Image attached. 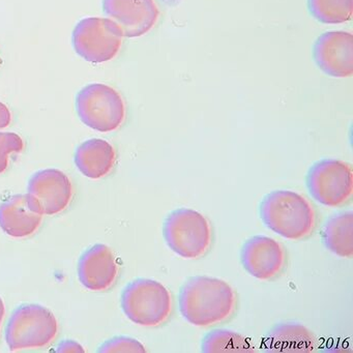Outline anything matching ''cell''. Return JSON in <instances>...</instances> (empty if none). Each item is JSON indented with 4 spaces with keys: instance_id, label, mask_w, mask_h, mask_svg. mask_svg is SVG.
<instances>
[{
    "instance_id": "8fae6325",
    "label": "cell",
    "mask_w": 353,
    "mask_h": 353,
    "mask_svg": "<svg viewBox=\"0 0 353 353\" xmlns=\"http://www.w3.org/2000/svg\"><path fill=\"white\" fill-rule=\"evenodd\" d=\"M241 261L248 274L261 281H270L282 274L287 264L284 247L276 239L255 235L243 243Z\"/></svg>"
},
{
    "instance_id": "e0dca14e",
    "label": "cell",
    "mask_w": 353,
    "mask_h": 353,
    "mask_svg": "<svg viewBox=\"0 0 353 353\" xmlns=\"http://www.w3.org/2000/svg\"><path fill=\"white\" fill-rule=\"evenodd\" d=\"M324 247L342 258L353 256V214L340 212L330 216L322 230Z\"/></svg>"
},
{
    "instance_id": "603a6c76",
    "label": "cell",
    "mask_w": 353,
    "mask_h": 353,
    "mask_svg": "<svg viewBox=\"0 0 353 353\" xmlns=\"http://www.w3.org/2000/svg\"><path fill=\"white\" fill-rule=\"evenodd\" d=\"M12 121V114L7 105L0 102V130L9 127Z\"/></svg>"
},
{
    "instance_id": "ffe728a7",
    "label": "cell",
    "mask_w": 353,
    "mask_h": 353,
    "mask_svg": "<svg viewBox=\"0 0 353 353\" xmlns=\"http://www.w3.org/2000/svg\"><path fill=\"white\" fill-rule=\"evenodd\" d=\"M23 148V140L18 134L12 132L0 133V174L5 172L9 166L10 154H19Z\"/></svg>"
},
{
    "instance_id": "52a82bcc",
    "label": "cell",
    "mask_w": 353,
    "mask_h": 353,
    "mask_svg": "<svg viewBox=\"0 0 353 353\" xmlns=\"http://www.w3.org/2000/svg\"><path fill=\"white\" fill-rule=\"evenodd\" d=\"M305 185L312 198L322 205L340 208L352 198V166L336 159L318 161L307 171Z\"/></svg>"
},
{
    "instance_id": "2e32d148",
    "label": "cell",
    "mask_w": 353,
    "mask_h": 353,
    "mask_svg": "<svg viewBox=\"0 0 353 353\" xmlns=\"http://www.w3.org/2000/svg\"><path fill=\"white\" fill-rule=\"evenodd\" d=\"M316 338L311 330L299 323H280L272 328L266 338L270 352H312Z\"/></svg>"
},
{
    "instance_id": "7a4b0ae2",
    "label": "cell",
    "mask_w": 353,
    "mask_h": 353,
    "mask_svg": "<svg viewBox=\"0 0 353 353\" xmlns=\"http://www.w3.org/2000/svg\"><path fill=\"white\" fill-rule=\"evenodd\" d=\"M259 214L270 230L290 241L307 239L317 225L313 204L305 196L287 190H276L264 196Z\"/></svg>"
},
{
    "instance_id": "4fadbf2b",
    "label": "cell",
    "mask_w": 353,
    "mask_h": 353,
    "mask_svg": "<svg viewBox=\"0 0 353 353\" xmlns=\"http://www.w3.org/2000/svg\"><path fill=\"white\" fill-rule=\"evenodd\" d=\"M119 274V264L108 245L97 243L86 250L78 262L80 283L90 291H105L112 287Z\"/></svg>"
},
{
    "instance_id": "5b68a950",
    "label": "cell",
    "mask_w": 353,
    "mask_h": 353,
    "mask_svg": "<svg viewBox=\"0 0 353 353\" xmlns=\"http://www.w3.org/2000/svg\"><path fill=\"white\" fill-rule=\"evenodd\" d=\"M59 332L54 314L36 303L22 305L12 314L6 328V341L11 351L30 350L48 346Z\"/></svg>"
},
{
    "instance_id": "cb8c5ba5",
    "label": "cell",
    "mask_w": 353,
    "mask_h": 353,
    "mask_svg": "<svg viewBox=\"0 0 353 353\" xmlns=\"http://www.w3.org/2000/svg\"><path fill=\"white\" fill-rule=\"evenodd\" d=\"M6 315V307L5 303H3V299L0 297V328H1V324H3V318Z\"/></svg>"
},
{
    "instance_id": "7402d4cb",
    "label": "cell",
    "mask_w": 353,
    "mask_h": 353,
    "mask_svg": "<svg viewBox=\"0 0 353 353\" xmlns=\"http://www.w3.org/2000/svg\"><path fill=\"white\" fill-rule=\"evenodd\" d=\"M57 352H85V350L79 343L73 340H65L59 343Z\"/></svg>"
},
{
    "instance_id": "ac0fdd59",
    "label": "cell",
    "mask_w": 353,
    "mask_h": 353,
    "mask_svg": "<svg viewBox=\"0 0 353 353\" xmlns=\"http://www.w3.org/2000/svg\"><path fill=\"white\" fill-rule=\"evenodd\" d=\"M201 350L205 353H250L255 349L243 334L233 330H214L203 336Z\"/></svg>"
},
{
    "instance_id": "6da1fadb",
    "label": "cell",
    "mask_w": 353,
    "mask_h": 353,
    "mask_svg": "<svg viewBox=\"0 0 353 353\" xmlns=\"http://www.w3.org/2000/svg\"><path fill=\"white\" fill-rule=\"evenodd\" d=\"M179 305L181 315L189 323L210 327L232 317L237 307V295L221 279L192 276L181 287Z\"/></svg>"
},
{
    "instance_id": "5bb4252c",
    "label": "cell",
    "mask_w": 353,
    "mask_h": 353,
    "mask_svg": "<svg viewBox=\"0 0 353 353\" xmlns=\"http://www.w3.org/2000/svg\"><path fill=\"white\" fill-rule=\"evenodd\" d=\"M43 214L28 194L12 196L0 204V228L15 239H24L34 234Z\"/></svg>"
},
{
    "instance_id": "d6986e66",
    "label": "cell",
    "mask_w": 353,
    "mask_h": 353,
    "mask_svg": "<svg viewBox=\"0 0 353 353\" xmlns=\"http://www.w3.org/2000/svg\"><path fill=\"white\" fill-rule=\"evenodd\" d=\"M307 6L320 23L343 24L352 19L353 0H307Z\"/></svg>"
},
{
    "instance_id": "3957f363",
    "label": "cell",
    "mask_w": 353,
    "mask_h": 353,
    "mask_svg": "<svg viewBox=\"0 0 353 353\" xmlns=\"http://www.w3.org/2000/svg\"><path fill=\"white\" fill-rule=\"evenodd\" d=\"M121 309L133 323L156 327L166 323L172 314V296L158 281L137 279L121 293Z\"/></svg>"
},
{
    "instance_id": "ba28073f",
    "label": "cell",
    "mask_w": 353,
    "mask_h": 353,
    "mask_svg": "<svg viewBox=\"0 0 353 353\" xmlns=\"http://www.w3.org/2000/svg\"><path fill=\"white\" fill-rule=\"evenodd\" d=\"M123 41L121 28L108 18H84L78 22L72 34L75 52L92 63L112 61L119 54Z\"/></svg>"
},
{
    "instance_id": "277c9868",
    "label": "cell",
    "mask_w": 353,
    "mask_h": 353,
    "mask_svg": "<svg viewBox=\"0 0 353 353\" xmlns=\"http://www.w3.org/2000/svg\"><path fill=\"white\" fill-rule=\"evenodd\" d=\"M163 236L169 249L185 259L203 257L212 245L210 221L191 208L170 212L163 225Z\"/></svg>"
},
{
    "instance_id": "44dd1931",
    "label": "cell",
    "mask_w": 353,
    "mask_h": 353,
    "mask_svg": "<svg viewBox=\"0 0 353 353\" xmlns=\"http://www.w3.org/2000/svg\"><path fill=\"white\" fill-rule=\"evenodd\" d=\"M98 352L101 353H117L132 352L145 353L146 349L142 343L136 339L130 336H115L101 345Z\"/></svg>"
},
{
    "instance_id": "9a60e30c",
    "label": "cell",
    "mask_w": 353,
    "mask_h": 353,
    "mask_svg": "<svg viewBox=\"0 0 353 353\" xmlns=\"http://www.w3.org/2000/svg\"><path fill=\"white\" fill-rule=\"evenodd\" d=\"M74 162L84 176L100 179L112 170L117 162V152L106 140H86L76 150Z\"/></svg>"
},
{
    "instance_id": "30bf717a",
    "label": "cell",
    "mask_w": 353,
    "mask_h": 353,
    "mask_svg": "<svg viewBox=\"0 0 353 353\" xmlns=\"http://www.w3.org/2000/svg\"><path fill=\"white\" fill-rule=\"evenodd\" d=\"M28 194L43 216H54L63 212L73 197V187L69 177L59 169L37 171L28 185Z\"/></svg>"
},
{
    "instance_id": "9c48e42d",
    "label": "cell",
    "mask_w": 353,
    "mask_h": 353,
    "mask_svg": "<svg viewBox=\"0 0 353 353\" xmlns=\"http://www.w3.org/2000/svg\"><path fill=\"white\" fill-rule=\"evenodd\" d=\"M103 12L123 32V38L148 34L160 19L157 0H103Z\"/></svg>"
},
{
    "instance_id": "7c38bea8",
    "label": "cell",
    "mask_w": 353,
    "mask_h": 353,
    "mask_svg": "<svg viewBox=\"0 0 353 353\" xmlns=\"http://www.w3.org/2000/svg\"><path fill=\"white\" fill-rule=\"evenodd\" d=\"M313 59L320 71L334 78L353 75V34L348 32H327L316 40Z\"/></svg>"
},
{
    "instance_id": "8992f818",
    "label": "cell",
    "mask_w": 353,
    "mask_h": 353,
    "mask_svg": "<svg viewBox=\"0 0 353 353\" xmlns=\"http://www.w3.org/2000/svg\"><path fill=\"white\" fill-rule=\"evenodd\" d=\"M75 106L80 121L101 133L115 131L125 121V101L117 90L106 84L84 86L76 96Z\"/></svg>"
}]
</instances>
